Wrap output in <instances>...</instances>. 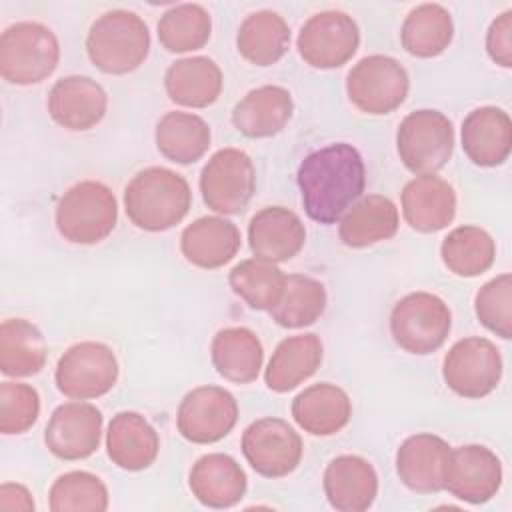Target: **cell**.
<instances>
[{
  "instance_id": "obj_1",
  "label": "cell",
  "mask_w": 512,
  "mask_h": 512,
  "mask_svg": "<svg viewBox=\"0 0 512 512\" xmlns=\"http://www.w3.org/2000/svg\"><path fill=\"white\" fill-rule=\"evenodd\" d=\"M296 182L308 218L334 224L364 192V160L348 142L328 144L300 162Z\"/></svg>"
},
{
  "instance_id": "obj_2",
  "label": "cell",
  "mask_w": 512,
  "mask_h": 512,
  "mask_svg": "<svg viewBox=\"0 0 512 512\" xmlns=\"http://www.w3.org/2000/svg\"><path fill=\"white\" fill-rule=\"evenodd\" d=\"M192 206L186 178L164 166H150L132 176L124 188L128 220L146 232H164L180 224Z\"/></svg>"
},
{
  "instance_id": "obj_3",
  "label": "cell",
  "mask_w": 512,
  "mask_h": 512,
  "mask_svg": "<svg viewBox=\"0 0 512 512\" xmlns=\"http://www.w3.org/2000/svg\"><path fill=\"white\" fill-rule=\"evenodd\" d=\"M150 52L148 24L132 10H108L98 16L86 36V54L104 74H130Z\"/></svg>"
},
{
  "instance_id": "obj_4",
  "label": "cell",
  "mask_w": 512,
  "mask_h": 512,
  "mask_svg": "<svg viewBox=\"0 0 512 512\" xmlns=\"http://www.w3.org/2000/svg\"><path fill=\"white\" fill-rule=\"evenodd\" d=\"M54 220L66 242L92 246L112 234L118 220V202L106 184L82 180L60 196Z\"/></svg>"
},
{
  "instance_id": "obj_5",
  "label": "cell",
  "mask_w": 512,
  "mask_h": 512,
  "mask_svg": "<svg viewBox=\"0 0 512 512\" xmlns=\"http://www.w3.org/2000/svg\"><path fill=\"white\" fill-rule=\"evenodd\" d=\"M58 60V38L40 22H16L0 36V76L8 84H38L56 70Z\"/></svg>"
},
{
  "instance_id": "obj_6",
  "label": "cell",
  "mask_w": 512,
  "mask_h": 512,
  "mask_svg": "<svg viewBox=\"0 0 512 512\" xmlns=\"http://www.w3.org/2000/svg\"><path fill=\"white\" fill-rule=\"evenodd\" d=\"M454 124L440 110L422 108L406 114L396 130L402 164L416 176L436 174L454 152Z\"/></svg>"
},
{
  "instance_id": "obj_7",
  "label": "cell",
  "mask_w": 512,
  "mask_h": 512,
  "mask_svg": "<svg viewBox=\"0 0 512 512\" xmlns=\"http://www.w3.org/2000/svg\"><path fill=\"white\" fill-rule=\"evenodd\" d=\"M452 328L448 304L432 292H410L390 312L392 340L408 354L426 356L442 348Z\"/></svg>"
},
{
  "instance_id": "obj_8",
  "label": "cell",
  "mask_w": 512,
  "mask_h": 512,
  "mask_svg": "<svg viewBox=\"0 0 512 512\" xmlns=\"http://www.w3.org/2000/svg\"><path fill=\"white\" fill-rule=\"evenodd\" d=\"M408 90V70L396 58L386 54L364 56L346 76L348 100L360 112L372 116H384L400 108Z\"/></svg>"
},
{
  "instance_id": "obj_9",
  "label": "cell",
  "mask_w": 512,
  "mask_h": 512,
  "mask_svg": "<svg viewBox=\"0 0 512 512\" xmlns=\"http://www.w3.org/2000/svg\"><path fill=\"white\" fill-rule=\"evenodd\" d=\"M118 380L114 350L96 340L76 342L58 358L54 382L72 400H94L108 394Z\"/></svg>"
},
{
  "instance_id": "obj_10",
  "label": "cell",
  "mask_w": 512,
  "mask_h": 512,
  "mask_svg": "<svg viewBox=\"0 0 512 512\" xmlns=\"http://www.w3.org/2000/svg\"><path fill=\"white\" fill-rule=\"evenodd\" d=\"M502 356L496 344L484 336H466L450 346L442 360L446 386L470 400L492 394L502 378Z\"/></svg>"
},
{
  "instance_id": "obj_11",
  "label": "cell",
  "mask_w": 512,
  "mask_h": 512,
  "mask_svg": "<svg viewBox=\"0 0 512 512\" xmlns=\"http://www.w3.org/2000/svg\"><path fill=\"white\" fill-rule=\"evenodd\" d=\"M256 190L252 158L238 148L214 152L200 172L204 204L218 214H240Z\"/></svg>"
},
{
  "instance_id": "obj_12",
  "label": "cell",
  "mask_w": 512,
  "mask_h": 512,
  "mask_svg": "<svg viewBox=\"0 0 512 512\" xmlns=\"http://www.w3.org/2000/svg\"><path fill=\"white\" fill-rule=\"evenodd\" d=\"M360 46L356 20L342 10H324L310 16L298 32L300 58L318 70L344 66Z\"/></svg>"
},
{
  "instance_id": "obj_13",
  "label": "cell",
  "mask_w": 512,
  "mask_h": 512,
  "mask_svg": "<svg viewBox=\"0 0 512 512\" xmlns=\"http://www.w3.org/2000/svg\"><path fill=\"white\" fill-rule=\"evenodd\" d=\"M242 454L250 468L264 478H284L302 460V438L282 418L266 416L248 424L240 440Z\"/></svg>"
},
{
  "instance_id": "obj_14",
  "label": "cell",
  "mask_w": 512,
  "mask_h": 512,
  "mask_svg": "<svg viewBox=\"0 0 512 512\" xmlns=\"http://www.w3.org/2000/svg\"><path fill=\"white\" fill-rule=\"evenodd\" d=\"M238 420V402L222 386H198L178 404L176 428L192 444H214L226 438Z\"/></svg>"
},
{
  "instance_id": "obj_15",
  "label": "cell",
  "mask_w": 512,
  "mask_h": 512,
  "mask_svg": "<svg viewBox=\"0 0 512 512\" xmlns=\"http://www.w3.org/2000/svg\"><path fill=\"white\" fill-rule=\"evenodd\" d=\"M102 422V412L94 404L82 400L64 402L48 418L44 444L60 460H84L100 446Z\"/></svg>"
},
{
  "instance_id": "obj_16",
  "label": "cell",
  "mask_w": 512,
  "mask_h": 512,
  "mask_svg": "<svg viewBox=\"0 0 512 512\" xmlns=\"http://www.w3.org/2000/svg\"><path fill=\"white\" fill-rule=\"evenodd\" d=\"M502 486L500 458L482 444L452 448L444 490L468 504H486Z\"/></svg>"
},
{
  "instance_id": "obj_17",
  "label": "cell",
  "mask_w": 512,
  "mask_h": 512,
  "mask_svg": "<svg viewBox=\"0 0 512 512\" xmlns=\"http://www.w3.org/2000/svg\"><path fill=\"white\" fill-rule=\"evenodd\" d=\"M50 118L72 132H84L102 122L108 108L106 90L90 76H64L48 92Z\"/></svg>"
},
{
  "instance_id": "obj_18",
  "label": "cell",
  "mask_w": 512,
  "mask_h": 512,
  "mask_svg": "<svg viewBox=\"0 0 512 512\" xmlns=\"http://www.w3.org/2000/svg\"><path fill=\"white\" fill-rule=\"evenodd\" d=\"M452 446L430 432L408 436L396 450V472L400 482L418 494L444 490Z\"/></svg>"
},
{
  "instance_id": "obj_19",
  "label": "cell",
  "mask_w": 512,
  "mask_h": 512,
  "mask_svg": "<svg viewBox=\"0 0 512 512\" xmlns=\"http://www.w3.org/2000/svg\"><path fill=\"white\" fill-rule=\"evenodd\" d=\"M306 242L300 216L286 206H264L248 224V246L254 258L280 264L292 260Z\"/></svg>"
},
{
  "instance_id": "obj_20",
  "label": "cell",
  "mask_w": 512,
  "mask_h": 512,
  "mask_svg": "<svg viewBox=\"0 0 512 512\" xmlns=\"http://www.w3.org/2000/svg\"><path fill=\"white\" fill-rule=\"evenodd\" d=\"M462 150L468 160L482 168H494L512 152V120L498 106H480L468 112L460 128Z\"/></svg>"
},
{
  "instance_id": "obj_21",
  "label": "cell",
  "mask_w": 512,
  "mask_h": 512,
  "mask_svg": "<svg viewBox=\"0 0 512 512\" xmlns=\"http://www.w3.org/2000/svg\"><path fill=\"white\" fill-rule=\"evenodd\" d=\"M402 214L406 224L420 234L444 230L456 216L454 186L436 174L412 178L402 188Z\"/></svg>"
},
{
  "instance_id": "obj_22",
  "label": "cell",
  "mask_w": 512,
  "mask_h": 512,
  "mask_svg": "<svg viewBox=\"0 0 512 512\" xmlns=\"http://www.w3.org/2000/svg\"><path fill=\"white\" fill-rule=\"evenodd\" d=\"M322 486L328 504L340 512H364L378 496L374 466L356 454H342L328 462Z\"/></svg>"
},
{
  "instance_id": "obj_23",
  "label": "cell",
  "mask_w": 512,
  "mask_h": 512,
  "mask_svg": "<svg viewBox=\"0 0 512 512\" xmlns=\"http://www.w3.org/2000/svg\"><path fill=\"white\" fill-rule=\"evenodd\" d=\"M192 496L208 508L236 506L248 488V478L242 466L224 452H210L200 456L188 474Z\"/></svg>"
},
{
  "instance_id": "obj_24",
  "label": "cell",
  "mask_w": 512,
  "mask_h": 512,
  "mask_svg": "<svg viewBox=\"0 0 512 512\" xmlns=\"http://www.w3.org/2000/svg\"><path fill=\"white\" fill-rule=\"evenodd\" d=\"M238 226L224 216H200L180 234L182 256L198 268L216 270L228 264L240 250Z\"/></svg>"
},
{
  "instance_id": "obj_25",
  "label": "cell",
  "mask_w": 512,
  "mask_h": 512,
  "mask_svg": "<svg viewBox=\"0 0 512 512\" xmlns=\"http://www.w3.org/2000/svg\"><path fill=\"white\" fill-rule=\"evenodd\" d=\"M106 452L112 464L128 472H140L154 464L160 452V438L154 426L134 410L112 416L106 430Z\"/></svg>"
},
{
  "instance_id": "obj_26",
  "label": "cell",
  "mask_w": 512,
  "mask_h": 512,
  "mask_svg": "<svg viewBox=\"0 0 512 512\" xmlns=\"http://www.w3.org/2000/svg\"><path fill=\"white\" fill-rule=\"evenodd\" d=\"M292 112V94L282 86L264 84L236 102L232 124L246 138H270L286 128Z\"/></svg>"
},
{
  "instance_id": "obj_27",
  "label": "cell",
  "mask_w": 512,
  "mask_h": 512,
  "mask_svg": "<svg viewBox=\"0 0 512 512\" xmlns=\"http://www.w3.org/2000/svg\"><path fill=\"white\" fill-rule=\"evenodd\" d=\"M294 422L312 436H332L338 434L352 416L350 396L336 384L318 382L292 400Z\"/></svg>"
},
{
  "instance_id": "obj_28",
  "label": "cell",
  "mask_w": 512,
  "mask_h": 512,
  "mask_svg": "<svg viewBox=\"0 0 512 512\" xmlns=\"http://www.w3.org/2000/svg\"><path fill=\"white\" fill-rule=\"evenodd\" d=\"M322 356L324 346L320 336L312 332L288 336L274 348L264 370V382L276 394L290 392L316 374Z\"/></svg>"
},
{
  "instance_id": "obj_29",
  "label": "cell",
  "mask_w": 512,
  "mask_h": 512,
  "mask_svg": "<svg viewBox=\"0 0 512 512\" xmlns=\"http://www.w3.org/2000/svg\"><path fill=\"white\" fill-rule=\"evenodd\" d=\"M400 214L396 204L382 194L358 198L340 218L338 236L348 248H368L390 240L398 232Z\"/></svg>"
},
{
  "instance_id": "obj_30",
  "label": "cell",
  "mask_w": 512,
  "mask_h": 512,
  "mask_svg": "<svg viewBox=\"0 0 512 512\" xmlns=\"http://www.w3.org/2000/svg\"><path fill=\"white\" fill-rule=\"evenodd\" d=\"M224 76L208 56H188L172 62L164 74L168 98L186 108H208L222 92Z\"/></svg>"
},
{
  "instance_id": "obj_31",
  "label": "cell",
  "mask_w": 512,
  "mask_h": 512,
  "mask_svg": "<svg viewBox=\"0 0 512 512\" xmlns=\"http://www.w3.org/2000/svg\"><path fill=\"white\" fill-rule=\"evenodd\" d=\"M210 360L216 372L234 384H250L258 378L264 362V348L256 332L244 326H228L214 334Z\"/></svg>"
},
{
  "instance_id": "obj_32",
  "label": "cell",
  "mask_w": 512,
  "mask_h": 512,
  "mask_svg": "<svg viewBox=\"0 0 512 512\" xmlns=\"http://www.w3.org/2000/svg\"><path fill=\"white\" fill-rule=\"evenodd\" d=\"M236 48L254 66H272L290 48V26L274 10H256L242 20L236 32Z\"/></svg>"
},
{
  "instance_id": "obj_33",
  "label": "cell",
  "mask_w": 512,
  "mask_h": 512,
  "mask_svg": "<svg viewBox=\"0 0 512 512\" xmlns=\"http://www.w3.org/2000/svg\"><path fill=\"white\" fill-rule=\"evenodd\" d=\"M158 152L174 164H194L200 160L212 142L210 126L204 118L190 112H166L154 132Z\"/></svg>"
},
{
  "instance_id": "obj_34",
  "label": "cell",
  "mask_w": 512,
  "mask_h": 512,
  "mask_svg": "<svg viewBox=\"0 0 512 512\" xmlns=\"http://www.w3.org/2000/svg\"><path fill=\"white\" fill-rule=\"evenodd\" d=\"M46 340L26 318H6L0 326V372L10 378H28L46 364Z\"/></svg>"
},
{
  "instance_id": "obj_35",
  "label": "cell",
  "mask_w": 512,
  "mask_h": 512,
  "mask_svg": "<svg viewBox=\"0 0 512 512\" xmlns=\"http://www.w3.org/2000/svg\"><path fill=\"white\" fill-rule=\"evenodd\" d=\"M454 22L440 4H420L412 8L400 28L402 48L416 58H436L450 46Z\"/></svg>"
},
{
  "instance_id": "obj_36",
  "label": "cell",
  "mask_w": 512,
  "mask_h": 512,
  "mask_svg": "<svg viewBox=\"0 0 512 512\" xmlns=\"http://www.w3.org/2000/svg\"><path fill=\"white\" fill-rule=\"evenodd\" d=\"M440 258L448 272L460 278H476L488 272L496 260V242L480 226L464 224L446 234Z\"/></svg>"
},
{
  "instance_id": "obj_37",
  "label": "cell",
  "mask_w": 512,
  "mask_h": 512,
  "mask_svg": "<svg viewBox=\"0 0 512 512\" xmlns=\"http://www.w3.org/2000/svg\"><path fill=\"white\" fill-rule=\"evenodd\" d=\"M326 300V288L320 280L306 274H286L284 292L270 316L282 328H304L324 314Z\"/></svg>"
},
{
  "instance_id": "obj_38",
  "label": "cell",
  "mask_w": 512,
  "mask_h": 512,
  "mask_svg": "<svg viewBox=\"0 0 512 512\" xmlns=\"http://www.w3.org/2000/svg\"><path fill=\"white\" fill-rule=\"evenodd\" d=\"M156 30L166 52H194L208 44L212 34V18L210 12L200 4H176L160 16Z\"/></svg>"
},
{
  "instance_id": "obj_39",
  "label": "cell",
  "mask_w": 512,
  "mask_h": 512,
  "mask_svg": "<svg viewBox=\"0 0 512 512\" xmlns=\"http://www.w3.org/2000/svg\"><path fill=\"white\" fill-rule=\"evenodd\" d=\"M228 284L252 310L270 312L284 292L286 274L272 262L248 258L230 270Z\"/></svg>"
},
{
  "instance_id": "obj_40",
  "label": "cell",
  "mask_w": 512,
  "mask_h": 512,
  "mask_svg": "<svg viewBox=\"0 0 512 512\" xmlns=\"http://www.w3.org/2000/svg\"><path fill=\"white\" fill-rule=\"evenodd\" d=\"M108 502L106 484L86 470L60 474L48 492L52 512H104Z\"/></svg>"
},
{
  "instance_id": "obj_41",
  "label": "cell",
  "mask_w": 512,
  "mask_h": 512,
  "mask_svg": "<svg viewBox=\"0 0 512 512\" xmlns=\"http://www.w3.org/2000/svg\"><path fill=\"white\" fill-rule=\"evenodd\" d=\"M474 312L486 330L504 340L512 338V276L508 272L480 286L474 298Z\"/></svg>"
},
{
  "instance_id": "obj_42",
  "label": "cell",
  "mask_w": 512,
  "mask_h": 512,
  "mask_svg": "<svg viewBox=\"0 0 512 512\" xmlns=\"http://www.w3.org/2000/svg\"><path fill=\"white\" fill-rule=\"evenodd\" d=\"M40 414L38 390L24 382L0 384V432L16 436L28 432Z\"/></svg>"
},
{
  "instance_id": "obj_43",
  "label": "cell",
  "mask_w": 512,
  "mask_h": 512,
  "mask_svg": "<svg viewBox=\"0 0 512 512\" xmlns=\"http://www.w3.org/2000/svg\"><path fill=\"white\" fill-rule=\"evenodd\" d=\"M486 52L502 68H512V10L496 16L486 30Z\"/></svg>"
},
{
  "instance_id": "obj_44",
  "label": "cell",
  "mask_w": 512,
  "mask_h": 512,
  "mask_svg": "<svg viewBox=\"0 0 512 512\" xmlns=\"http://www.w3.org/2000/svg\"><path fill=\"white\" fill-rule=\"evenodd\" d=\"M0 508L2 510H20V512H32L34 510V498L30 490L16 482H4L0 486Z\"/></svg>"
}]
</instances>
